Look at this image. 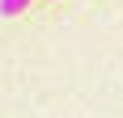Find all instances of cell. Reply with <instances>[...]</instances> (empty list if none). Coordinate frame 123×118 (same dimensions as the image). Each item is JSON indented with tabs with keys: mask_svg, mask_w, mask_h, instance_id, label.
<instances>
[{
	"mask_svg": "<svg viewBox=\"0 0 123 118\" xmlns=\"http://www.w3.org/2000/svg\"><path fill=\"white\" fill-rule=\"evenodd\" d=\"M34 4V0H0V17H17V13H25Z\"/></svg>",
	"mask_w": 123,
	"mask_h": 118,
	"instance_id": "6da1fadb",
	"label": "cell"
}]
</instances>
